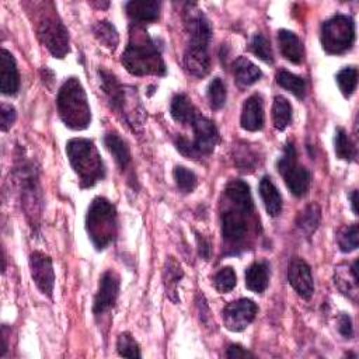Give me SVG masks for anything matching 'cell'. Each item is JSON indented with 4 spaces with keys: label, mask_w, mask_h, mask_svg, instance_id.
Listing matches in <instances>:
<instances>
[{
    "label": "cell",
    "mask_w": 359,
    "mask_h": 359,
    "mask_svg": "<svg viewBox=\"0 0 359 359\" xmlns=\"http://www.w3.org/2000/svg\"><path fill=\"white\" fill-rule=\"evenodd\" d=\"M191 126L194 129L192 146L198 157L210 154L219 142V132L215 123L206 116H202L198 114L192 121Z\"/></svg>",
    "instance_id": "cell-11"
},
{
    "label": "cell",
    "mask_w": 359,
    "mask_h": 359,
    "mask_svg": "<svg viewBox=\"0 0 359 359\" xmlns=\"http://www.w3.org/2000/svg\"><path fill=\"white\" fill-rule=\"evenodd\" d=\"M66 153L81 188H91L105 177V167L94 142L83 137L70 139L66 143Z\"/></svg>",
    "instance_id": "cell-2"
},
{
    "label": "cell",
    "mask_w": 359,
    "mask_h": 359,
    "mask_svg": "<svg viewBox=\"0 0 359 359\" xmlns=\"http://www.w3.org/2000/svg\"><path fill=\"white\" fill-rule=\"evenodd\" d=\"M175 147L187 158H198V154H196V151H195V149L192 146V142L189 139H187L185 136L178 135L175 137Z\"/></svg>",
    "instance_id": "cell-41"
},
{
    "label": "cell",
    "mask_w": 359,
    "mask_h": 359,
    "mask_svg": "<svg viewBox=\"0 0 359 359\" xmlns=\"http://www.w3.org/2000/svg\"><path fill=\"white\" fill-rule=\"evenodd\" d=\"M20 87V74L14 56L7 50L0 52V90L6 95H13Z\"/></svg>",
    "instance_id": "cell-15"
},
{
    "label": "cell",
    "mask_w": 359,
    "mask_h": 359,
    "mask_svg": "<svg viewBox=\"0 0 359 359\" xmlns=\"http://www.w3.org/2000/svg\"><path fill=\"white\" fill-rule=\"evenodd\" d=\"M15 118H17L15 108L13 105H10V104L3 102L1 107H0V119H1L0 121V126H1V130L3 132L8 130L13 126Z\"/></svg>",
    "instance_id": "cell-40"
},
{
    "label": "cell",
    "mask_w": 359,
    "mask_h": 359,
    "mask_svg": "<svg viewBox=\"0 0 359 359\" xmlns=\"http://www.w3.org/2000/svg\"><path fill=\"white\" fill-rule=\"evenodd\" d=\"M224 194H226V198L234 206L247 212H254V203H252L250 187L244 181L241 180L230 181L224 188Z\"/></svg>",
    "instance_id": "cell-20"
},
{
    "label": "cell",
    "mask_w": 359,
    "mask_h": 359,
    "mask_svg": "<svg viewBox=\"0 0 359 359\" xmlns=\"http://www.w3.org/2000/svg\"><path fill=\"white\" fill-rule=\"evenodd\" d=\"M337 241L339 245V250L342 252H351L358 248L359 244V236H358V224L345 226L338 231Z\"/></svg>",
    "instance_id": "cell-35"
},
{
    "label": "cell",
    "mask_w": 359,
    "mask_h": 359,
    "mask_svg": "<svg viewBox=\"0 0 359 359\" xmlns=\"http://www.w3.org/2000/svg\"><path fill=\"white\" fill-rule=\"evenodd\" d=\"M250 50L257 57H259L262 62H265L268 65L273 63V53H272L271 43H269V41L262 34L258 32V34H255L252 36L251 43H250Z\"/></svg>",
    "instance_id": "cell-36"
},
{
    "label": "cell",
    "mask_w": 359,
    "mask_h": 359,
    "mask_svg": "<svg viewBox=\"0 0 359 359\" xmlns=\"http://www.w3.org/2000/svg\"><path fill=\"white\" fill-rule=\"evenodd\" d=\"M93 32L94 36L97 38V41L104 45L105 48L109 49H115L118 42H119V35L118 31L115 29V27L109 22V21H98L94 27H93Z\"/></svg>",
    "instance_id": "cell-30"
},
{
    "label": "cell",
    "mask_w": 359,
    "mask_h": 359,
    "mask_svg": "<svg viewBox=\"0 0 359 359\" xmlns=\"http://www.w3.org/2000/svg\"><path fill=\"white\" fill-rule=\"evenodd\" d=\"M233 69H234L236 83L240 87H248L255 81H258L262 76L261 70L244 56H240L238 59H236V62L233 63Z\"/></svg>",
    "instance_id": "cell-25"
},
{
    "label": "cell",
    "mask_w": 359,
    "mask_h": 359,
    "mask_svg": "<svg viewBox=\"0 0 359 359\" xmlns=\"http://www.w3.org/2000/svg\"><path fill=\"white\" fill-rule=\"evenodd\" d=\"M269 268L268 264L254 262L245 269V286L254 293H262L268 287Z\"/></svg>",
    "instance_id": "cell-23"
},
{
    "label": "cell",
    "mask_w": 359,
    "mask_h": 359,
    "mask_svg": "<svg viewBox=\"0 0 359 359\" xmlns=\"http://www.w3.org/2000/svg\"><path fill=\"white\" fill-rule=\"evenodd\" d=\"M125 69L133 76H164L165 63L154 41L144 32L140 25L135 27L129 43L121 57Z\"/></svg>",
    "instance_id": "cell-1"
},
{
    "label": "cell",
    "mask_w": 359,
    "mask_h": 359,
    "mask_svg": "<svg viewBox=\"0 0 359 359\" xmlns=\"http://www.w3.org/2000/svg\"><path fill=\"white\" fill-rule=\"evenodd\" d=\"M185 27L189 34L188 48L208 50L212 38V28L205 14L195 4H187Z\"/></svg>",
    "instance_id": "cell-8"
},
{
    "label": "cell",
    "mask_w": 359,
    "mask_h": 359,
    "mask_svg": "<svg viewBox=\"0 0 359 359\" xmlns=\"http://www.w3.org/2000/svg\"><path fill=\"white\" fill-rule=\"evenodd\" d=\"M119 294V276L114 271H107L100 279V286L94 297V314H102L114 307Z\"/></svg>",
    "instance_id": "cell-14"
},
{
    "label": "cell",
    "mask_w": 359,
    "mask_h": 359,
    "mask_svg": "<svg viewBox=\"0 0 359 359\" xmlns=\"http://www.w3.org/2000/svg\"><path fill=\"white\" fill-rule=\"evenodd\" d=\"M278 171L282 174L287 189L294 196H303L310 187V172L296 160V150L293 144H287L282 157L278 160Z\"/></svg>",
    "instance_id": "cell-7"
},
{
    "label": "cell",
    "mask_w": 359,
    "mask_h": 359,
    "mask_svg": "<svg viewBox=\"0 0 359 359\" xmlns=\"http://www.w3.org/2000/svg\"><path fill=\"white\" fill-rule=\"evenodd\" d=\"M104 144L114 156L116 164L125 170L130 163V151L126 142L118 133H107L104 136Z\"/></svg>",
    "instance_id": "cell-26"
},
{
    "label": "cell",
    "mask_w": 359,
    "mask_h": 359,
    "mask_svg": "<svg viewBox=\"0 0 359 359\" xmlns=\"http://www.w3.org/2000/svg\"><path fill=\"white\" fill-rule=\"evenodd\" d=\"M226 97H227V91L223 81L219 77H215L208 86V100H209L210 108L220 109L226 102Z\"/></svg>",
    "instance_id": "cell-37"
},
{
    "label": "cell",
    "mask_w": 359,
    "mask_h": 359,
    "mask_svg": "<svg viewBox=\"0 0 359 359\" xmlns=\"http://www.w3.org/2000/svg\"><path fill=\"white\" fill-rule=\"evenodd\" d=\"M184 276L181 265L177 262L175 258L168 257V259L164 264V271H163V278H164V285L168 297L174 302L178 303V296H177V285L180 283L181 278Z\"/></svg>",
    "instance_id": "cell-27"
},
{
    "label": "cell",
    "mask_w": 359,
    "mask_h": 359,
    "mask_svg": "<svg viewBox=\"0 0 359 359\" xmlns=\"http://www.w3.org/2000/svg\"><path fill=\"white\" fill-rule=\"evenodd\" d=\"M287 280L294 292L303 297L310 299L314 292V282L309 264L300 258H292L287 266Z\"/></svg>",
    "instance_id": "cell-13"
},
{
    "label": "cell",
    "mask_w": 359,
    "mask_h": 359,
    "mask_svg": "<svg viewBox=\"0 0 359 359\" xmlns=\"http://www.w3.org/2000/svg\"><path fill=\"white\" fill-rule=\"evenodd\" d=\"M126 13L135 25H142L146 22H153L158 18L160 14V1L154 0H133L128 1Z\"/></svg>",
    "instance_id": "cell-18"
},
{
    "label": "cell",
    "mask_w": 359,
    "mask_h": 359,
    "mask_svg": "<svg viewBox=\"0 0 359 359\" xmlns=\"http://www.w3.org/2000/svg\"><path fill=\"white\" fill-rule=\"evenodd\" d=\"M170 114L174 118V121L182 125H191L195 116L198 115V111L185 94H177L171 100Z\"/></svg>",
    "instance_id": "cell-24"
},
{
    "label": "cell",
    "mask_w": 359,
    "mask_h": 359,
    "mask_svg": "<svg viewBox=\"0 0 359 359\" xmlns=\"http://www.w3.org/2000/svg\"><path fill=\"white\" fill-rule=\"evenodd\" d=\"M349 198H351L352 210H353V213H355V215H358V208H356V198H358V191H356V189H355V191H352V194L349 195Z\"/></svg>",
    "instance_id": "cell-45"
},
{
    "label": "cell",
    "mask_w": 359,
    "mask_h": 359,
    "mask_svg": "<svg viewBox=\"0 0 359 359\" xmlns=\"http://www.w3.org/2000/svg\"><path fill=\"white\" fill-rule=\"evenodd\" d=\"M335 80L338 83V87L341 90V93L345 97L352 95L355 88H356V83H358V70H356V67L346 66V67L341 69L337 73Z\"/></svg>",
    "instance_id": "cell-32"
},
{
    "label": "cell",
    "mask_w": 359,
    "mask_h": 359,
    "mask_svg": "<svg viewBox=\"0 0 359 359\" xmlns=\"http://www.w3.org/2000/svg\"><path fill=\"white\" fill-rule=\"evenodd\" d=\"M264 121L265 118H264L262 98L259 94H252L243 104L241 118H240L241 128L250 132H257L262 129Z\"/></svg>",
    "instance_id": "cell-16"
},
{
    "label": "cell",
    "mask_w": 359,
    "mask_h": 359,
    "mask_svg": "<svg viewBox=\"0 0 359 359\" xmlns=\"http://www.w3.org/2000/svg\"><path fill=\"white\" fill-rule=\"evenodd\" d=\"M184 66L189 74H192L198 79L205 77L210 70L209 52L187 48L185 55H184Z\"/></svg>",
    "instance_id": "cell-22"
},
{
    "label": "cell",
    "mask_w": 359,
    "mask_h": 359,
    "mask_svg": "<svg viewBox=\"0 0 359 359\" xmlns=\"http://www.w3.org/2000/svg\"><path fill=\"white\" fill-rule=\"evenodd\" d=\"M321 45L330 55H339L352 48L355 41L353 20L344 14H337L321 27Z\"/></svg>",
    "instance_id": "cell-5"
},
{
    "label": "cell",
    "mask_w": 359,
    "mask_h": 359,
    "mask_svg": "<svg viewBox=\"0 0 359 359\" xmlns=\"http://www.w3.org/2000/svg\"><path fill=\"white\" fill-rule=\"evenodd\" d=\"M318 223H320V208L316 203L306 206L296 219L297 227L307 234H311L317 229Z\"/></svg>",
    "instance_id": "cell-31"
},
{
    "label": "cell",
    "mask_w": 359,
    "mask_h": 359,
    "mask_svg": "<svg viewBox=\"0 0 359 359\" xmlns=\"http://www.w3.org/2000/svg\"><path fill=\"white\" fill-rule=\"evenodd\" d=\"M257 311H258V307L252 300L250 299L234 300L229 303L222 311L224 327L233 332H240L252 323Z\"/></svg>",
    "instance_id": "cell-9"
},
{
    "label": "cell",
    "mask_w": 359,
    "mask_h": 359,
    "mask_svg": "<svg viewBox=\"0 0 359 359\" xmlns=\"http://www.w3.org/2000/svg\"><path fill=\"white\" fill-rule=\"evenodd\" d=\"M226 356L230 358V359H237V358H254V355L251 352H248L247 349H244L243 346L240 345H236V344H231L229 348H227V352H226Z\"/></svg>",
    "instance_id": "cell-43"
},
{
    "label": "cell",
    "mask_w": 359,
    "mask_h": 359,
    "mask_svg": "<svg viewBox=\"0 0 359 359\" xmlns=\"http://www.w3.org/2000/svg\"><path fill=\"white\" fill-rule=\"evenodd\" d=\"M57 112L62 122L74 130L86 129L91 122V109L86 91L76 77L67 79L57 93Z\"/></svg>",
    "instance_id": "cell-3"
},
{
    "label": "cell",
    "mask_w": 359,
    "mask_h": 359,
    "mask_svg": "<svg viewBox=\"0 0 359 359\" xmlns=\"http://www.w3.org/2000/svg\"><path fill=\"white\" fill-rule=\"evenodd\" d=\"M86 230L98 251L115 240L118 231L116 210L108 199L101 196L93 199L86 216Z\"/></svg>",
    "instance_id": "cell-4"
},
{
    "label": "cell",
    "mask_w": 359,
    "mask_h": 359,
    "mask_svg": "<svg viewBox=\"0 0 359 359\" xmlns=\"http://www.w3.org/2000/svg\"><path fill=\"white\" fill-rule=\"evenodd\" d=\"M259 195L262 198V202L265 205L266 213L272 217H276L282 212V196L272 182L271 177L265 175L259 181Z\"/></svg>",
    "instance_id": "cell-21"
},
{
    "label": "cell",
    "mask_w": 359,
    "mask_h": 359,
    "mask_svg": "<svg viewBox=\"0 0 359 359\" xmlns=\"http://www.w3.org/2000/svg\"><path fill=\"white\" fill-rule=\"evenodd\" d=\"M196 243H198V251H199V255L203 258V259H209L210 257V244L209 241L206 240L205 236L196 233Z\"/></svg>",
    "instance_id": "cell-44"
},
{
    "label": "cell",
    "mask_w": 359,
    "mask_h": 359,
    "mask_svg": "<svg viewBox=\"0 0 359 359\" xmlns=\"http://www.w3.org/2000/svg\"><path fill=\"white\" fill-rule=\"evenodd\" d=\"M172 175H174V180H175L177 188L184 194L192 192L198 185V178H196L195 172L188 170L187 167L177 165L172 171Z\"/></svg>",
    "instance_id": "cell-34"
},
{
    "label": "cell",
    "mask_w": 359,
    "mask_h": 359,
    "mask_svg": "<svg viewBox=\"0 0 359 359\" xmlns=\"http://www.w3.org/2000/svg\"><path fill=\"white\" fill-rule=\"evenodd\" d=\"M116 349L121 356L125 358H140V349L135 338L129 332H122L116 339Z\"/></svg>",
    "instance_id": "cell-38"
},
{
    "label": "cell",
    "mask_w": 359,
    "mask_h": 359,
    "mask_svg": "<svg viewBox=\"0 0 359 359\" xmlns=\"http://www.w3.org/2000/svg\"><path fill=\"white\" fill-rule=\"evenodd\" d=\"M276 83L282 88L294 94L297 98H303L306 94V81L287 70H279L276 73Z\"/></svg>",
    "instance_id": "cell-29"
},
{
    "label": "cell",
    "mask_w": 359,
    "mask_h": 359,
    "mask_svg": "<svg viewBox=\"0 0 359 359\" xmlns=\"http://www.w3.org/2000/svg\"><path fill=\"white\" fill-rule=\"evenodd\" d=\"M278 43L282 56L292 63H302L304 59V48L300 38L287 29H280L278 32Z\"/></svg>",
    "instance_id": "cell-19"
},
{
    "label": "cell",
    "mask_w": 359,
    "mask_h": 359,
    "mask_svg": "<svg viewBox=\"0 0 359 359\" xmlns=\"http://www.w3.org/2000/svg\"><path fill=\"white\" fill-rule=\"evenodd\" d=\"M29 269L36 287L43 294L50 297L55 286V272L52 266V259L41 251H34L29 255Z\"/></svg>",
    "instance_id": "cell-12"
},
{
    "label": "cell",
    "mask_w": 359,
    "mask_h": 359,
    "mask_svg": "<svg viewBox=\"0 0 359 359\" xmlns=\"http://www.w3.org/2000/svg\"><path fill=\"white\" fill-rule=\"evenodd\" d=\"M335 153L339 158L351 161L356 156V150L353 143L351 142L349 136L346 135L345 129L337 128L335 130Z\"/></svg>",
    "instance_id": "cell-33"
},
{
    "label": "cell",
    "mask_w": 359,
    "mask_h": 359,
    "mask_svg": "<svg viewBox=\"0 0 359 359\" xmlns=\"http://www.w3.org/2000/svg\"><path fill=\"white\" fill-rule=\"evenodd\" d=\"M100 79H101V88L104 91V94L107 95V100L109 102V105L119 111V112H125V104H126V95H125V88L122 87V84L118 81V79L108 70H98Z\"/></svg>",
    "instance_id": "cell-17"
},
{
    "label": "cell",
    "mask_w": 359,
    "mask_h": 359,
    "mask_svg": "<svg viewBox=\"0 0 359 359\" xmlns=\"http://www.w3.org/2000/svg\"><path fill=\"white\" fill-rule=\"evenodd\" d=\"M250 215H252V212L243 210L234 205L231 209L222 213V234L229 244L236 245L245 240L248 233L247 216Z\"/></svg>",
    "instance_id": "cell-10"
},
{
    "label": "cell",
    "mask_w": 359,
    "mask_h": 359,
    "mask_svg": "<svg viewBox=\"0 0 359 359\" xmlns=\"http://www.w3.org/2000/svg\"><path fill=\"white\" fill-rule=\"evenodd\" d=\"M338 331L345 337V338H352L353 335V327H352V320L346 313H341L338 317Z\"/></svg>",
    "instance_id": "cell-42"
},
{
    "label": "cell",
    "mask_w": 359,
    "mask_h": 359,
    "mask_svg": "<svg viewBox=\"0 0 359 359\" xmlns=\"http://www.w3.org/2000/svg\"><path fill=\"white\" fill-rule=\"evenodd\" d=\"M45 11L38 21V38L55 57L62 59L69 52V32L57 14Z\"/></svg>",
    "instance_id": "cell-6"
},
{
    "label": "cell",
    "mask_w": 359,
    "mask_h": 359,
    "mask_svg": "<svg viewBox=\"0 0 359 359\" xmlns=\"http://www.w3.org/2000/svg\"><path fill=\"white\" fill-rule=\"evenodd\" d=\"M290 119H292V107L289 101L282 95H276L272 104V122L275 129L278 130L286 129V126L290 123Z\"/></svg>",
    "instance_id": "cell-28"
},
{
    "label": "cell",
    "mask_w": 359,
    "mask_h": 359,
    "mask_svg": "<svg viewBox=\"0 0 359 359\" xmlns=\"http://www.w3.org/2000/svg\"><path fill=\"white\" fill-rule=\"evenodd\" d=\"M236 282H237L236 273L230 266L222 268L220 271L216 272V275L213 278V285H215L216 290L220 293L230 292L236 286Z\"/></svg>",
    "instance_id": "cell-39"
}]
</instances>
